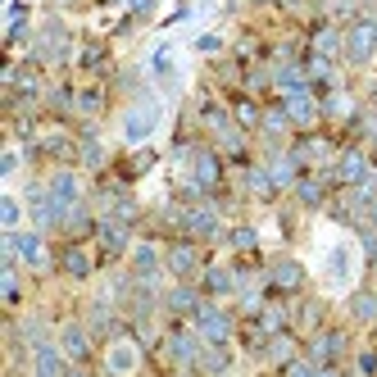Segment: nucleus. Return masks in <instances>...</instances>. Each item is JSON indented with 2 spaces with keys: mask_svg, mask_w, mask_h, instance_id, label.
<instances>
[{
  "mask_svg": "<svg viewBox=\"0 0 377 377\" xmlns=\"http://www.w3.org/2000/svg\"><path fill=\"white\" fill-rule=\"evenodd\" d=\"M377 50V23L373 19H359L350 32H345V59L350 64H368Z\"/></svg>",
  "mask_w": 377,
  "mask_h": 377,
  "instance_id": "obj_1",
  "label": "nucleus"
},
{
  "mask_svg": "<svg viewBox=\"0 0 377 377\" xmlns=\"http://www.w3.org/2000/svg\"><path fill=\"white\" fill-rule=\"evenodd\" d=\"M195 323H200V336H205L209 345H223L227 336H232V318L218 313L214 304H205V300H200V309H195Z\"/></svg>",
  "mask_w": 377,
  "mask_h": 377,
  "instance_id": "obj_2",
  "label": "nucleus"
},
{
  "mask_svg": "<svg viewBox=\"0 0 377 377\" xmlns=\"http://www.w3.org/2000/svg\"><path fill=\"white\" fill-rule=\"evenodd\" d=\"M155 123H160V105L155 100H141V105H132V114H128V141H141V137H151L155 132Z\"/></svg>",
  "mask_w": 377,
  "mask_h": 377,
  "instance_id": "obj_3",
  "label": "nucleus"
},
{
  "mask_svg": "<svg viewBox=\"0 0 377 377\" xmlns=\"http://www.w3.org/2000/svg\"><path fill=\"white\" fill-rule=\"evenodd\" d=\"M364 177H368V160H364V151H345V155H341V164L327 173V182H345V186H350V182L359 186Z\"/></svg>",
  "mask_w": 377,
  "mask_h": 377,
  "instance_id": "obj_4",
  "label": "nucleus"
},
{
  "mask_svg": "<svg viewBox=\"0 0 377 377\" xmlns=\"http://www.w3.org/2000/svg\"><path fill=\"white\" fill-rule=\"evenodd\" d=\"M195 182L205 186V191H214L218 182H223V164H218V155L209 151V146H195Z\"/></svg>",
  "mask_w": 377,
  "mask_h": 377,
  "instance_id": "obj_5",
  "label": "nucleus"
},
{
  "mask_svg": "<svg viewBox=\"0 0 377 377\" xmlns=\"http://www.w3.org/2000/svg\"><path fill=\"white\" fill-rule=\"evenodd\" d=\"M195 355H200L195 336L182 332V327H173V332H168V359H173L177 368H195Z\"/></svg>",
  "mask_w": 377,
  "mask_h": 377,
  "instance_id": "obj_6",
  "label": "nucleus"
},
{
  "mask_svg": "<svg viewBox=\"0 0 377 377\" xmlns=\"http://www.w3.org/2000/svg\"><path fill=\"white\" fill-rule=\"evenodd\" d=\"M287 114H291V123H300V128H309L313 119H318V105H313V96H309V86H304V91H291V96H287Z\"/></svg>",
  "mask_w": 377,
  "mask_h": 377,
  "instance_id": "obj_7",
  "label": "nucleus"
},
{
  "mask_svg": "<svg viewBox=\"0 0 377 377\" xmlns=\"http://www.w3.org/2000/svg\"><path fill=\"white\" fill-rule=\"evenodd\" d=\"M128 227H132V223H123L119 214H109L105 223H96V232H100V241H105L109 255H119V250L128 246Z\"/></svg>",
  "mask_w": 377,
  "mask_h": 377,
  "instance_id": "obj_8",
  "label": "nucleus"
},
{
  "mask_svg": "<svg viewBox=\"0 0 377 377\" xmlns=\"http://www.w3.org/2000/svg\"><path fill=\"white\" fill-rule=\"evenodd\" d=\"M168 269L177 273V278H191V273L200 269V255H195L191 241H177V246L168 250Z\"/></svg>",
  "mask_w": 377,
  "mask_h": 377,
  "instance_id": "obj_9",
  "label": "nucleus"
},
{
  "mask_svg": "<svg viewBox=\"0 0 377 377\" xmlns=\"http://www.w3.org/2000/svg\"><path fill=\"white\" fill-rule=\"evenodd\" d=\"M269 278H273V287H278V291H300L304 273H300V264H296V259H278Z\"/></svg>",
  "mask_w": 377,
  "mask_h": 377,
  "instance_id": "obj_10",
  "label": "nucleus"
},
{
  "mask_svg": "<svg viewBox=\"0 0 377 377\" xmlns=\"http://www.w3.org/2000/svg\"><path fill=\"white\" fill-rule=\"evenodd\" d=\"M341 350H345V336L341 332H323L318 341H313V359L332 373V359H341Z\"/></svg>",
  "mask_w": 377,
  "mask_h": 377,
  "instance_id": "obj_11",
  "label": "nucleus"
},
{
  "mask_svg": "<svg viewBox=\"0 0 377 377\" xmlns=\"http://www.w3.org/2000/svg\"><path fill=\"white\" fill-rule=\"evenodd\" d=\"M105 368H109V373H132V368H137V345L114 341V345H109V355H105Z\"/></svg>",
  "mask_w": 377,
  "mask_h": 377,
  "instance_id": "obj_12",
  "label": "nucleus"
},
{
  "mask_svg": "<svg viewBox=\"0 0 377 377\" xmlns=\"http://www.w3.org/2000/svg\"><path fill=\"white\" fill-rule=\"evenodd\" d=\"M273 82H278L287 96H291V91H304V86H309V68H300V64H282L278 73H273Z\"/></svg>",
  "mask_w": 377,
  "mask_h": 377,
  "instance_id": "obj_13",
  "label": "nucleus"
},
{
  "mask_svg": "<svg viewBox=\"0 0 377 377\" xmlns=\"http://www.w3.org/2000/svg\"><path fill=\"white\" fill-rule=\"evenodd\" d=\"M64 355H68V359H77V364L91 355V341H86L82 323H68V327H64Z\"/></svg>",
  "mask_w": 377,
  "mask_h": 377,
  "instance_id": "obj_14",
  "label": "nucleus"
},
{
  "mask_svg": "<svg viewBox=\"0 0 377 377\" xmlns=\"http://www.w3.org/2000/svg\"><path fill=\"white\" fill-rule=\"evenodd\" d=\"M86 327H91L96 336H123V323H119V318H114V313L105 309V304H96V309H91Z\"/></svg>",
  "mask_w": 377,
  "mask_h": 377,
  "instance_id": "obj_15",
  "label": "nucleus"
},
{
  "mask_svg": "<svg viewBox=\"0 0 377 377\" xmlns=\"http://www.w3.org/2000/svg\"><path fill=\"white\" fill-rule=\"evenodd\" d=\"M50 191H55V200H59L64 209H73V205H77V177H73V173H55Z\"/></svg>",
  "mask_w": 377,
  "mask_h": 377,
  "instance_id": "obj_16",
  "label": "nucleus"
},
{
  "mask_svg": "<svg viewBox=\"0 0 377 377\" xmlns=\"http://www.w3.org/2000/svg\"><path fill=\"white\" fill-rule=\"evenodd\" d=\"M168 309L173 313H195V309H200V296L182 282V287H173V291H168Z\"/></svg>",
  "mask_w": 377,
  "mask_h": 377,
  "instance_id": "obj_17",
  "label": "nucleus"
},
{
  "mask_svg": "<svg viewBox=\"0 0 377 377\" xmlns=\"http://www.w3.org/2000/svg\"><path fill=\"white\" fill-rule=\"evenodd\" d=\"M0 296H5V304H19V269H14V259H5V269H0Z\"/></svg>",
  "mask_w": 377,
  "mask_h": 377,
  "instance_id": "obj_18",
  "label": "nucleus"
},
{
  "mask_svg": "<svg viewBox=\"0 0 377 377\" xmlns=\"http://www.w3.org/2000/svg\"><path fill=\"white\" fill-rule=\"evenodd\" d=\"M59 269H64L68 278H86V273H91V259H86L77 246H68V250H64V259H59Z\"/></svg>",
  "mask_w": 377,
  "mask_h": 377,
  "instance_id": "obj_19",
  "label": "nucleus"
},
{
  "mask_svg": "<svg viewBox=\"0 0 377 377\" xmlns=\"http://www.w3.org/2000/svg\"><path fill=\"white\" fill-rule=\"evenodd\" d=\"M132 264H137V278H155L160 255H155V246H137V250H132Z\"/></svg>",
  "mask_w": 377,
  "mask_h": 377,
  "instance_id": "obj_20",
  "label": "nucleus"
},
{
  "mask_svg": "<svg viewBox=\"0 0 377 377\" xmlns=\"http://www.w3.org/2000/svg\"><path fill=\"white\" fill-rule=\"evenodd\" d=\"M32 368H37V373H73V364H64L50 345H41V350H37V364Z\"/></svg>",
  "mask_w": 377,
  "mask_h": 377,
  "instance_id": "obj_21",
  "label": "nucleus"
},
{
  "mask_svg": "<svg viewBox=\"0 0 377 377\" xmlns=\"http://www.w3.org/2000/svg\"><path fill=\"white\" fill-rule=\"evenodd\" d=\"M341 46H345V37L336 32V28H318V37H313V50H318V55H327V59H332V55L341 50Z\"/></svg>",
  "mask_w": 377,
  "mask_h": 377,
  "instance_id": "obj_22",
  "label": "nucleus"
},
{
  "mask_svg": "<svg viewBox=\"0 0 377 377\" xmlns=\"http://www.w3.org/2000/svg\"><path fill=\"white\" fill-rule=\"evenodd\" d=\"M64 227H68V237H86V232H91L96 223H91V214H86L82 205H73V209L64 214Z\"/></svg>",
  "mask_w": 377,
  "mask_h": 377,
  "instance_id": "obj_23",
  "label": "nucleus"
},
{
  "mask_svg": "<svg viewBox=\"0 0 377 377\" xmlns=\"http://www.w3.org/2000/svg\"><path fill=\"white\" fill-rule=\"evenodd\" d=\"M246 186H250L255 195H273V191H278V182H273L269 168H250V173H246Z\"/></svg>",
  "mask_w": 377,
  "mask_h": 377,
  "instance_id": "obj_24",
  "label": "nucleus"
},
{
  "mask_svg": "<svg viewBox=\"0 0 377 377\" xmlns=\"http://www.w3.org/2000/svg\"><path fill=\"white\" fill-rule=\"evenodd\" d=\"M350 309H355V318H364V323H377V291H364L350 300Z\"/></svg>",
  "mask_w": 377,
  "mask_h": 377,
  "instance_id": "obj_25",
  "label": "nucleus"
},
{
  "mask_svg": "<svg viewBox=\"0 0 377 377\" xmlns=\"http://www.w3.org/2000/svg\"><path fill=\"white\" fill-rule=\"evenodd\" d=\"M327 278H332V282L350 278V250H341V246L332 250V259H327Z\"/></svg>",
  "mask_w": 377,
  "mask_h": 377,
  "instance_id": "obj_26",
  "label": "nucleus"
},
{
  "mask_svg": "<svg viewBox=\"0 0 377 377\" xmlns=\"http://www.w3.org/2000/svg\"><path fill=\"white\" fill-rule=\"evenodd\" d=\"M309 77L318 86H336V73H332V64H327V55H313L309 59Z\"/></svg>",
  "mask_w": 377,
  "mask_h": 377,
  "instance_id": "obj_27",
  "label": "nucleus"
},
{
  "mask_svg": "<svg viewBox=\"0 0 377 377\" xmlns=\"http://www.w3.org/2000/svg\"><path fill=\"white\" fill-rule=\"evenodd\" d=\"M218 137H223V151L232 155V160H241V155H246V137H241V132L232 128V123H227V128L218 132Z\"/></svg>",
  "mask_w": 377,
  "mask_h": 377,
  "instance_id": "obj_28",
  "label": "nucleus"
},
{
  "mask_svg": "<svg viewBox=\"0 0 377 377\" xmlns=\"http://www.w3.org/2000/svg\"><path fill=\"white\" fill-rule=\"evenodd\" d=\"M296 195H300L304 205H323V182H313V177H300V182H296Z\"/></svg>",
  "mask_w": 377,
  "mask_h": 377,
  "instance_id": "obj_29",
  "label": "nucleus"
},
{
  "mask_svg": "<svg viewBox=\"0 0 377 377\" xmlns=\"http://www.w3.org/2000/svg\"><path fill=\"white\" fill-rule=\"evenodd\" d=\"M287 123H291V114H287V109H269V114H264V132H269L273 141L287 132Z\"/></svg>",
  "mask_w": 377,
  "mask_h": 377,
  "instance_id": "obj_30",
  "label": "nucleus"
},
{
  "mask_svg": "<svg viewBox=\"0 0 377 377\" xmlns=\"http://www.w3.org/2000/svg\"><path fill=\"white\" fill-rule=\"evenodd\" d=\"M259 323L269 327V332H282L287 327V304H269V309L259 313Z\"/></svg>",
  "mask_w": 377,
  "mask_h": 377,
  "instance_id": "obj_31",
  "label": "nucleus"
},
{
  "mask_svg": "<svg viewBox=\"0 0 377 377\" xmlns=\"http://www.w3.org/2000/svg\"><path fill=\"white\" fill-rule=\"evenodd\" d=\"M73 105H77V96L68 91V86H55V91H50V109H55V114H73Z\"/></svg>",
  "mask_w": 377,
  "mask_h": 377,
  "instance_id": "obj_32",
  "label": "nucleus"
},
{
  "mask_svg": "<svg viewBox=\"0 0 377 377\" xmlns=\"http://www.w3.org/2000/svg\"><path fill=\"white\" fill-rule=\"evenodd\" d=\"M100 105H105L100 91H77V114H100Z\"/></svg>",
  "mask_w": 377,
  "mask_h": 377,
  "instance_id": "obj_33",
  "label": "nucleus"
},
{
  "mask_svg": "<svg viewBox=\"0 0 377 377\" xmlns=\"http://www.w3.org/2000/svg\"><path fill=\"white\" fill-rule=\"evenodd\" d=\"M232 246L241 250V255H250V250L259 246V237H255V227H237V232H232Z\"/></svg>",
  "mask_w": 377,
  "mask_h": 377,
  "instance_id": "obj_34",
  "label": "nucleus"
},
{
  "mask_svg": "<svg viewBox=\"0 0 377 377\" xmlns=\"http://www.w3.org/2000/svg\"><path fill=\"white\" fill-rule=\"evenodd\" d=\"M82 164H86V168H100V164H105V151H100L96 141H86V146H82Z\"/></svg>",
  "mask_w": 377,
  "mask_h": 377,
  "instance_id": "obj_35",
  "label": "nucleus"
},
{
  "mask_svg": "<svg viewBox=\"0 0 377 377\" xmlns=\"http://www.w3.org/2000/svg\"><path fill=\"white\" fill-rule=\"evenodd\" d=\"M237 119H241V128H259V109L250 105V100H241V105H237Z\"/></svg>",
  "mask_w": 377,
  "mask_h": 377,
  "instance_id": "obj_36",
  "label": "nucleus"
},
{
  "mask_svg": "<svg viewBox=\"0 0 377 377\" xmlns=\"http://www.w3.org/2000/svg\"><path fill=\"white\" fill-rule=\"evenodd\" d=\"M241 309H246V313H259V309H264V296L250 291V287H241Z\"/></svg>",
  "mask_w": 377,
  "mask_h": 377,
  "instance_id": "obj_37",
  "label": "nucleus"
},
{
  "mask_svg": "<svg viewBox=\"0 0 377 377\" xmlns=\"http://www.w3.org/2000/svg\"><path fill=\"white\" fill-rule=\"evenodd\" d=\"M195 368H200V373H227V355H205Z\"/></svg>",
  "mask_w": 377,
  "mask_h": 377,
  "instance_id": "obj_38",
  "label": "nucleus"
},
{
  "mask_svg": "<svg viewBox=\"0 0 377 377\" xmlns=\"http://www.w3.org/2000/svg\"><path fill=\"white\" fill-rule=\"evenodd\" d=\"M0 223H5V227H14V223H19V205H14L10 195L0 200Z\"/></svg>",
  "mask_w": 377,
  "mask_h": 377,
  "instance_id": "obj_39",
  "label": "nucleus"
},
{
  "mask_svg": "<svg viewBox=\"0 0 377 377\" xmlns=\"http://www.w3.org/2000/svg\"><path fill=\"white\" fill-rule=\"evenodd\" d=\"M318 318H323V309H318V304L309 300V304L300 309V323H304V327H318Z\"/></svg>",
  "mask_w": 377,
  "mask_h": 377,
  "instance_id": "obj_40",
  "label": "nucleus"
},
{
  "mask_svg": "<svg viewBox=\"0 0 377 377\" xmlns=\"http://www.w3.org/2000/svg\"><path fill=\"white\" fill-rule=\"evenodd\" d=\"M264 350H269V359H278V364H282V359H287V355H291V345L282 341V336H278V341H273V345H264Z\"/></svg>",
  "mask_w": 377,
  "mask_h": 377,
  "instance_id": "obj_41",
  "label": "nucleus"
},
{
  "mask_svg": "<svg viewBox=\"0 0 377 377\" xmlns=\"http://www.w3.org/2000/svg\"><path fill=\"white\" fill-rule=\"evenodd\" d=\"M355 368H359V373H377V355H359Z\"/></svg>",
  "mask_w": 377,
  "mask_h": 377,
  "instance_id": "obj_42",
  "label": "nucleus"
},
{
  "mask_svg": "<svg viewBox=\"0 0 377 377\" xmlns=\"http://www.w3.org/2000/svg\"><path fill=\"white\" fill-rule=\"evenodd\" d=\"M218 46H223V37H214V32L200 37V50H205V55H209V50H218Z\"/></svg>",
  "mask_w": 377,
  "mask_h": 377,
  "instance_id": "obj_43",
  "label": "nucleus"
},
{
  "mask_svg": "<svg viewBox=\"0 0 377 377\" xmlns=\"http://www.w3.org/2000/svg\"><path fill=\"white\" fill-rule=\"evenodd\" d=\"M155 10V0H137V14H151Z\"/></svg>",
  "mask_w": 377,
  "mask_h": 377,
  "instance_id": "obj_44",
  "label": "nucleus"
}]
</instances>
